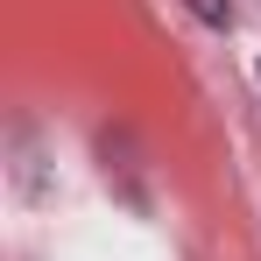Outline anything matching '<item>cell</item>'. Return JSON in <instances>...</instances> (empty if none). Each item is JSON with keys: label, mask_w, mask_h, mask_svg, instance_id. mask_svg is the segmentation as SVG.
<instances>
[{"label": "cell", "mask_w": 261, "mask_h": 261, "mask_svg": "<svg viewBox=\"0 0 261 261\" xmlns=\"http://www.w3.org/2000/svg\"><path fill=\"white\" fill-rule=\"evenodd\" d=\"M184 7H191L205 29H233V0H184Z\"/></svg>", "instance_id": "6da1fadb"}, {"label": "cell", "mask_w": 261, "mask_h": 261, "mask_svg": "<svg viewBox=\"0 0 261 261\" xmlns=\"http://www.w3.org/2000/svg\"><path fill=\"white\" fill-rule=\"evenodd\" d=\"M254 78H261V64H254Z\"/></svg>", "instance_id": "7a4b0ae2"}]
</instances>
